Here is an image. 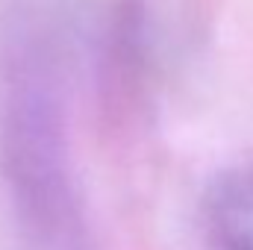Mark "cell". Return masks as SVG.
Listing matches in <instances>:
<instances>
[{
	"instance_id": "cell-1",
	"label": "cell",
	"mask_w": 253,
	"mask_h": 250,
	"mask_svg": "<svg viewBox=\"0 0 253 250\" xmlns=\"http://www.w3.org/2000/svg\"><path fill=\"white\" fill-rule=\"evenodd\" d=\"M3 171L12 203L42 250H80V212L68 174L59 106L39 62L12 65L0 106Z\"/></svg>"
},
{
	"instance_id": "cell-2",
	"label": "cell",
	"mask_w": 253,
	"mask_h": 250,
	"mask_svg": "<svg viewBox=\"0 0 253 250\" xmlns=\"http://www.w3.org/2000/svg\"><path fill=\"white\" fill-rule=\"evenodd\" d=\"M200 233L209 250H253V165L230 168L209 183Z\"/></svg>"
}]
</instances>
